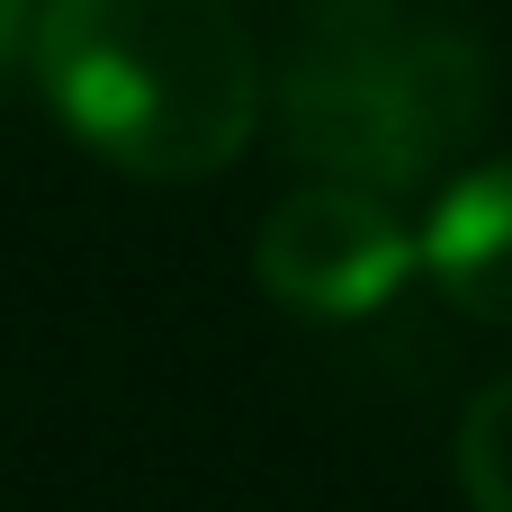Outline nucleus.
Listing matches in <instances>:
<instances>
[{
  "mask_svg": "<svg viewBox=\"0 0 512 512\" xmlns=\"http://www.w3.org/2000/svg\"><path fill=\"white\" fill-rule=\"evenodd\" d=\"M27 45H36V0H0V81L27 63Z\"/></svg>",
  "mask_w": 512,
  "mask_h": 512,
  "instance_id": "obj_6",
  "label": "nucleus"
},
{
  "mask_svg": "<svg viewBox=\"0 0 512 512\" xmlns=\"http://www.w3.org/2000/svg\"><path fill=\"white\" fill-rule=\"evenodd\" d=\"M261 108L315 180L414 198L486 144L495 45L468 0H306Z\"/></svg>",
  "mask_w": 512,
  "mask_h": 512,
  "instance_id": "obj_1",
  "label": "nucleus"
},
{
  "mask_svg": "<svg viewBox=\"0 0 512 512\" xmlns=\"http://www.w3.org/2000/svg\"><path fill=\"white\" fill-rule=\"evenodd\" d=\"M450 468H459V495L477 512H512V378H495V387L468 396Z\"/></svg>",
  "mask_w": 512,
  "mask_h": 512,
  "instance_id": "obj_5",
  "label": "nucleus"
},
{
  "mask_svg": "<svg viewBox=\"0 0 512 512\" xmlns=\"http://www.w3.org/2000/svg\"><path fill=\"white\" fill-rule=\"evenodd\" d=\"M27 72L63 135L126 180H216L261 126L234 0H36Z\"/></svg>",
  "mask_w": 512,
  "mask_h": 512,
  "instance_id": "obj_2",
  "label": "nucleus"
},
{
  "mask_svg": "<svg viewBox=\"0 0 512 512\" xmlns=\"http://www.w3.org/2000/svg\"><path fill=\"white\" fill-rule=\"evenodd\" d=\"M414 243H423V279L459 315L512 324V153H486V162L450 171V189L432 198Z\"/></svg>",
  "mask_w": 512,
  "mask_h": 512,
  "instance_id": "obj_4",
  "label": "nucleus"
},
{
  "mask_svg": "<svg viewBox=\"0 0 512 512\" xmlns=\"http://www.w3.org/2000/svg\"><path fill=\"white\" fill-rule=\"evenodd\" d=\"M252 279L297 324H369L423 279V243L396 198L351 180H297L252 234Z\"/></svg>",
  "mask_w": 512,
  "mask_h": 512,
  "instance_id": "obj_3",
  "label": "nucleus"
}]
</instances>
